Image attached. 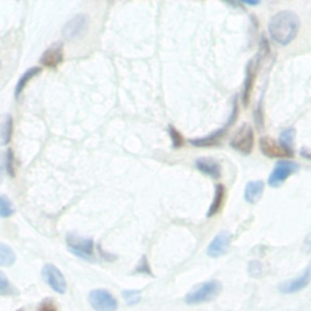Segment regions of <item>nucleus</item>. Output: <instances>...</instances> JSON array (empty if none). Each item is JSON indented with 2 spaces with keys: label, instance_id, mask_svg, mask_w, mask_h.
I'll list each match as a JSON object with an SVG mask.
<instances>
[{
  "label": "nucleus",
  "instance_id": "30",
  "mask_svg": "<svg viewBox=\"0 0 311 311\" xmlns=\"http://www.w3.org/2000/svg\"><path fill=\"white\" fill-rule=\"evenodd\" d=\"M303 251H304L305 253H311V234H309L305 237L304 243H303Z\"/></svg>",
  "mask_w": 311,
  "mask_h": 311
},
{
  "label": "nucleus",
  "instance_id": "24",
  "mask_svg": "<svg viewBox=\"0 0 311 311\" xmlns=\"http://www.w3.org/2000/svg\"><path fill=\"white\" fill-rule=\"evenodd\" d=\"M123 298L125 299L128 305H136L141 299V294H140V291H124Z\"/></svg>",
  "mask_w": 311,
  "mask_h": 311
},
{
  "label": "nucleus",
  "instance_id": "31",
  "mask_svg": "<svg viewBox=\"0 0 311 311\" xmlns=\"http://www.w3.org/2000/svg\"><path fill=\"white\" fill-rule=\"evenodd\" d=\"M4 167H5V162L0 161V183H1L2 174H4Z\"/></svg>",
  "mask_w": 311,
  "mask_h": 311
},
{
  "label": "nucleus",
  "instance_id": "1",
  "mask_svg": "<svg viewBox=\"0 0 311 311\" xmlns=\"http://www.w3.org/2000/svg\"><path fill=\"white\" fill-rule=\"evenodd\" d=\"M301 19L296 12L290 10L280 11L273 16L269 23V34L276 43L288 45L298 35Z\"/></svg>",
  "mask_w": 311,
  "mask_h": 311
},
{
  "label": "nucleus",
  "instance_id": "19",
  "mask_svg": "<svg viewBox=\"0 0 311 311\" xmlns=\"http://www.w3.org/2000/svg\"><path fill=\"white\" fill-rule=\"evenodd\" d=\"M294 137H296V129L294 128L286 129V130L282 131L281 135H280V145H281L291 156L293 155Z\"/></svg>",
  "mask_w": 311,
  "mask_h": 311
},
{
  "label": "nucleus",
  "instance_id": "11",
  "mask_svg": "<svg viewBox=\"0 0 311 311\" xmlns=\"http://www.w3.org/2000/svg\"><path fill=\"white\" fill-rule=\"evenodd\" d=\"M63 58V45L62 43H55L51 46H49L45 51L43 52L40 57V64L49 68H55L58 64L62 62Z\"/></svg>",
  "mask_w": 311,
  "mask_h": 311
},
{
  "label": "nucleus",
  "instance_id": "20",
  "mask_svg": "<svg viewBox=\"0 0 311 311\" xmlns=\"http://www.w3.org/2000/svg\"><path fill=\"white\" fill-rule=\"evenodd\" d=\"M16 262V254L10 246L0 243V266H11Z\"/></svg>",
  "mask_w": 311,
  "mask_h": 311
},
{
  "label": "nucleus",
  "instance_id": "17",
  "mask_svg": "<svg viewBox=\"0 0 311 311\" xmlns=\"http://www.w3.org/2000/svg\"><path fill=\"white\" fill-rule=\"evenodd\" d=\"M224 198H225V187L223 185L219 184L215 186V193H214V200H213L211 207H209V211L207 217L212 218L214 217L217 213H219L221 209V206L224 203Z\"/></svg>",
  "mask_w": 311,
  "mask_h": 311
},
{
  "label": "nucleus",
  "instance_id": "2",
  "mask_svg": "<svg viewBox=\"0 0 311 311\" xmlns=\"http://www.w3.org/2000/svg\"><path fill=\"white\" fill-rule=\"evenodd\" d=\"M220 282L215 281V280L204 282L203 285H201L200 287L191 291V292L185 297V303L189 305H197L202 304V303L211 302L220 293Z\"/></svg>",
  "mask_w": 311,
  "mask_h": 311
},
{
  "label": "nucleus",
  "instance_id": "28",
  "mask_svg": "<svg viewBox=\"0 0 311 311\" xmlns=\"http://www.w3.org/2000/svg\"><path fill=\"white\" fill-rule=\"evenodd\" d=\"M39 311H57V308H56L55 302L52 301L51 298L44 299L43 302L40 303V305L38 307Z\"/></svg>",
  "mask_w": 311,
  "mask_h": 311
},
{
  "label": "nucleus",
  "instance_id": "25",
  "mask_svg": "<svg viewBox=\"0 0 311 311\" xmlns=\"http://www.w3.org/2000/svg\"><path fill=\"white\" fill-rule=\"evenodd\" d=\"M169 135H170V139H172V144L173 146H174V148H179L183 146V136H181V134L179 133L176 129L173 127V125H169Z\"/></svg>",
  "mask_w": 311,
  "mask_h": 311
},
{
  "label": "nucleus",
  "instance_id": "18",
  "mask_svg": "<svg viewBox=\"0 0 311 311\" xmlns=\"http://www.w3.org/2000/svg\"><path fill=\"white\" fill-rule=\"evenodd\" d=\"M41 72L40 67H30L29 69H27L23 74L21 75V78L18 79L17 84L15 86V97L18 99V96L21 95V92L23 91V89L26 88L27 83L29 82L32 78H34L35 75H38Z\"/></svg>",
  "mask_w": 311,
  "mask_h": 311
},
{
  "label": "nucleus",
  "instance_id": "14",
  "mask_svg": "<svg viewBox=\"0 0 311 311\" xmlns=\"http://www.w3.org/2000/svg\"><path fill=\"white\" fill-rule=\"evenodd\" d=\"M257 63L256 60H251V62L248 63L247 66V75H246V80H245V85H243V95H242V100H243V105L247 106L249 103V100H251V95L252 90H253V85L254 82H256V77H257Z\"/></svg>",
  "mask_w": 311,
  "mask_h": 311
},
{
  "label": "nucleus",
  "instance_id": "27",
  "mask_svg": "<svg viewBox=\"0 0 311 311\" xmlns=\"http://www.w3.org/2000/svg\"><path fill=\"white\" fill-rule=\"evenodd\" d=\"M5 167L11 176H15V158H13L12 150L7 151L6 158H5Z\"/></svg>",
  "mask_w": 311,
  "mask_h": 311
},
{
  "label": "nucleus",
  "instance_id": "13",
  "mask_svg": "<svg viewBox=\"0 0 311 311\" xmlns=\"http://www.w3.org/2000/svg\"><path fill=\"white\" fill-rule=\"evenodd\" d=\"M260 145V151L266 157H271V158H277V157H285V156H291L287 151L280 144H277L275 140L271 139L269 136H263L259 140Z\"/></svg>",
  "mask_w": 311,
  "mask_h": 311
},
{
  "label": "nucleus",
  "instance_id": "26",
  "mask_svg": "<svg viewBox=\"0 0 311 311\" xmlns=\"http://www.w3.org/2000/svg\"><path fill=\"white\" fill-rule=\"evenodd\" d=\"M248 273L252 277H259L263 274V265L260 262L257 260H252L248 264Z\"/></svg>",
  "mask_w": 311,
  "mask_h": 311
},
{
  "label": "nucleus",
  "instance_id": "32",
  "mask_svg": "<svg viewBox=\"0 0 311 311\" xmlns=\"http://www.w3.org/2000/svg\"><path fill=\"white\" fill-rule=\"evenodd\" d=\"M302 156L305 157V158H309L311 159V152H309V151H302Z\"/></svg>",
  "mask_w": 311,
  "mask_h": 311
},
{
  "label": "nucleus",
  "instance_id": "12",
  "mask_svg": "<svg viewBox=\"0 0 311 311\" xmlns=\"http://www.w3.org/2000/svg\"><path fill=\"white\" fill-rule=\"evenodd\" d=\"M231 237L228 232H221L217 235L208 246V256L212 258H219L228 252Z\"/></svg>",
  "mask_w": 311,
  "mask_h": 311
},
{
  "label": "nucleus",
  "instance_id": "6",
  "mask_svg": "<svg viewBox=\"0 0 311 311\" xmlns=\"http://www.w3.org/2000/svg\"><path fill=\"white\" fill-rule=\"evenodd\" d=\"M299 165L291 161H279L275 165L273 173L269 178V185L271 187H279L290 178L293 173L298 172Z\"/></svg>",
  "mask_w": 311,
  "mask_h": 311
},
{
  "label": "nucleus",
  "instance_id": "8",
  "mask_svg": "<svg viewBox=\"0 0 311 311\" xmlns=\"http://www.w3.org/2000/svg\"><path fill=\"white\" fill-rule=\"evenodd\" d=\"M43 277L45 280V282L55 292L60 293V294H64L66 293L67 290V282L66 279H64L63 274L56 268L55 265L52 264H46L43 268Z\"/></svg>",
  "mask_w": 311,
  "mask_h": 311
},
{
  "label": "nucleus",
  "instance_id": "34",
  "mask_svg": "<svg viewBox=\"0 0 311 311\" xmlns=\"http://www.w3.org/2000/svg\"><path fill=\"white\" fill-rule=\"evenodd\" d=\"M17 311H23V309H21V310H17Z\"/></svg>",
  "mask_w": 311,
  "mask_h": 311
},
{
  "label": "nucleus",
  "instance_id": "22",
  "mask_svg": "<svg viewBox=\"0 0 311 311\" xmlns=\"http://www.w3.org/2000/svg\"><path fill=\"white\" fill-rule=\"evenodd\" d=\"M17 293H18L17 290H16V288L10 284L6 275L0 271V296L10 297V296H16Z\"/></svg>",
  "mask_w": 311,
  "mask_h": 311
},
{
  "label": "nucleus",
  "instance_id": "7",
  "mask_svg": "<svg viewBox=\"0 0 311 311\" xmlns=\"http://www.w3.org/2000/svg\"><path fill=\"white\" fill-rule=\"evenodd\" d=\"M88 28V17L83 13L75 15L64 24L62 28V37L67 40H74V39L82 37Z\"/></svg>",
  "mask_w": 311,
  "mask_h": 311
},
{
  "label": "nucleus",
  "instance_id": "3",
  "mask_svg": "<svg viewBox=\"0 0 311 311\" xmlns=\"http://www.w3.org/2000/svg\"><path fill=\"white\" fill-rule=\"evenodd\" d=\"M230 146L242 155H249L254 147V131L248 123H243L230 141Z\"/></svg>",
  "mask_w": 311,
  "mask_h": 311
},
{
  "label": "nucleus",
  "instance_id": "4",
  "mask_svg": "<svg viewBox=\"0 0 311 311\" xmlns=\"http://www.w3.org/2000/svg\"><path fill=\"white\" fill-rule=\"evenodd\" d=\"M67 247L74 256L82 258L84 260L92 262L94 260V241L91 238H84L68 234L66 237Z\"/></svg>",
  "mask_w": 311,
  "mask_h": 311
},
{
  "label": "nucleus",
  "instance_id": "21",
  "mask_svg": "<svg viewBox=\"0 0 311 311\" xmlns=\"http://www.w3.org/2000/svg\"><path fill=\"white\" fill-rule=\"evenodd\" d=\"M12 134V117L6 116L0 127V145H7Z\"/></svg>",
  "mask_w": 311,
  "mask_h": 311
},
{
  "label": "nucleus",
  "instance_id": "9",
  "mask_svg": "<svg viewBox=\"0 0 311 311\" xmlns=\"http://www.w3.org/2000/svg\"><path fill=\"white\" fill-rule=\"evenodd\" d=\"M311 282V264L307 266L303 274L299 277L286 281L284 284L280 285V292L284 294H293L297 292H301L305 287H308Z\"/></svg>",
  "mask_w": 311,
  "mask_h": 311
},
{
  "label": "nucleus",
  "instance_id": "29",
  "mask_svg": "<svg viewBox=\"0 0 311 311\" xmlns=\"http://www.w3.org/2000/svg\"><path fill=\"white\" fill-rule=\"evenodd\" d=\"M136 273H140V274H147V275H152V271H151L150 265H148L147 258L145 257V256L141 258V260H140L139 265H137V268H136Z\"/></svg>",
  "mask_w": 311,
  "mask_h": 311
},
{
  "label": "nucleus",
  "instance_id": "15",
  "mask_svg": "<svg viewBox=\"0 0 311 311\" xmlns=\"http://www.w3.org/2000/svg\"><path fill=\"white\" fill-rule=\"evenodd\" d=\"M265 184L263 180L249 181L245 189V200L251 204H256L262 198L263 192H264Z\"/></svg>",
  "mask_w": 311,
  "mask_h": 311
},
{
  "label": "nucleus",
  "instance_id": "33",
  "mask_svg": "<svg viewBox=\"0 0 311 311\" xmlns=\"http://www.w3.org/2000/svg\"><path fill=\"white\" fill-rule=\"evenodd\" d=\"M243 2H245V4H248V5H258L259 4V1H252V0H243Z\"/></svg>",
  "mask_w": 311,
  "mask_h": 311
},
{
  "label": "nucleus",
  "instance_id": "23",
  "mask_svg": "<svg viewBox=\"0 0 311 311\" xmlns=\"http://www.w3.org/2000/svg\"><path fill=\"white\" fill-rule=\"evenodd\" d=\"M12 203L6 196H0V218H9L13 214Z\"/></svg>",
  "mask_w": 311,
  "mask_h": 311
},
{
  "label": "nucleus",
  "instance_id": "16",
  "mask_svg": "<svg viewBox=\"0 0 311 311\" xmlns=\"http://www.w3.org/2000/svg\"><path fill=\"white\" fill-rule=\"evenodd\" d=\"M196 168L203 174L218 179L221 175L220 164L211 158H200L196 161Z\"/></svg>",
  "mask_w": 311,
  "mask_h": 311
},
{
  "label": "nucleus",
  "instance_id": "10",
  "mask_svg": "<svg viewBox=\"0 0 311 311\" xmlns=\"http://www.w3.org/2000/svg\"><path fill=\"white\" fill-rule=\"evenodd\" d=\"M237 114H238L237 106L234 105V111H232L231 119H230V122L225 125V127L221 128L220 130L215 131V133L211 134V135H208V136H206V137H202V139L190 140V144H192L195 147H209V146H213V145H217L218 142L220 141L221 137L224 136V134H225L226 129H228L230 125L234 124V122H235V120H236Z\"/></svg>",
  "mask_w": 311,
  "mask_h": 311
},
{
  "label": "nucleus",
  "instance_id": "5",
  "mask_svg": "<svg viewBox=\"0 0 311 311\" xmlns=\"http://www.w3.org/2000/svg\"><path fill=\"white\" fill-rule=\"evenodd\" d=\"M89 303L96 311H116L118 303L112 294L106 290H94L89 294Z\"/></svg>",
  "mask_w": 311,
  "mask_h": 311
}]
</instances>
